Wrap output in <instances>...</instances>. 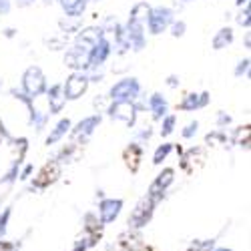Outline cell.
Wrapping results in <instances>:
<instances>
[{
    "label": "cell",
    "mask_w": 251,
    "mask_h": 251,
    "mask_svg": "<svg viewBox=\"0 0 251 251\" xmlns=\"http://www.w3.org/2000/svg\"><path fill=\"white\" fill-rule=\"evenodd\" d=\"M141 251H153V249H141Z\"/></svg>",
    "instance_id": "obj_1"
},
{
    "label": "cell",
    "mask_w": 251,
    "mask_h": 251,
    "mask_svg": "<svg viewBox=\"0 0 251 251\" xmlns=\"http://www.w3.org/2000/svg\"><path fill=\"white\" fill-rule=\"evenodd\" d=\"M0 251H2V247H0Z\"/></svg>",
    "instance_id": "obj_2"
}]
</instances>
